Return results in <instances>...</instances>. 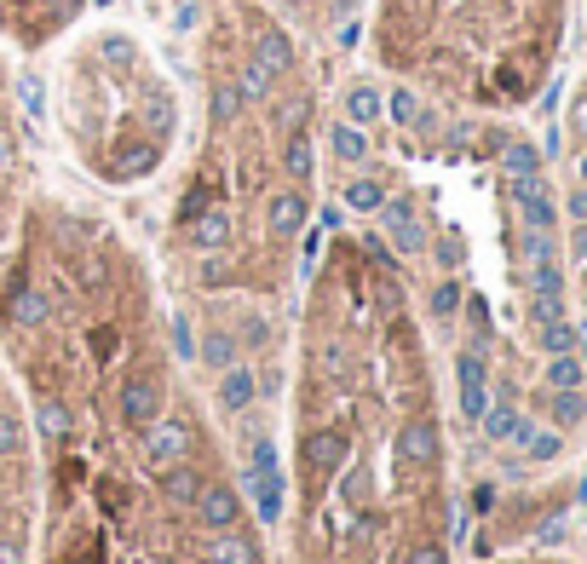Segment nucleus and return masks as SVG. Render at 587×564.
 <instances>
[{
	"mask_svg": "<svg viewBox=\"0 0 587 564\" xmlns=\"http://www.w3.org/2000/svg\"><path fill=\"white\" fill-rule=\"evenodd\" d=\"M432 311H455V288H449V282L432 294Z\"/></svg>",
	"mask_w": 587,
	"mask_h": 564,
	"instance_id": "obj_28",
	"label": "nucleus"
},
{
	"mask_svg": "<svg viewBox=\"0 0 587 564\" xmlns=\"http://www.w3.org/2000/svg\"><path fill=\"white\" fill-rule=\"evenodd\" d=\"M0 564H24V541H0Z\"/></svg>",
	"mask_w": 587,
	"mask_h": 564,
	"instance_id": "obj_26",
	"label": "nucleus"
},
{
	"mask_svg": "<svg viewBox=\"0 0 587 564\" xmlns=\"http://www.w3.org/2000/svg\"><path fill=\"white\" fill-rule=\"evenodd\" d=\"M41 432H47L52 444H58V438H64V432H70V415H64V409H58V403H41Z\"/></svg>",
	"mask_w": 587,
	"mask_h": 564,
	"instance_id": "obj_20",
	"label": "nucleus"
},
{
	"mask_svg": "<svg viewBox=\"0 0 587 564\" xmlns=\"http://www.w3.org/2000/svg\"><path fill=\"white\" fill-rule=\"evenodd\" d=\"M334 156L340 162H363V133L357 127H334Z\"/></svg>",
	"mask_w": 587,
	"mask_h": 564,
	"instance_id": "obj_17",
	"label": "nucleus"
},
{
	"mask_svg": "<svg viewBox=\"0 0 587 564\" xmlns=\"http://www.w3.org/2000/svg\"><path fill=\"white\" fill-rule=\"evenodd\" d=\"M162 478H167V495H173V501H190V507H196V495H202V478H196L185 461H179L173 472H162Z\"/></svg>",
	"mask_w": 587,
	"mask_h": 564,
	"instance_id": "obj_15",
	"label": "nucleus"
},
{
	"mask_svg": "<svg viewBox=\"0 0 587 564\" xmlns=\"http://www.w3.org/2000/svg\"><path fill=\"white\" fill-rule=\"evenodd\" d=\"M185 449H190V426L185 421H162V415H156V421L144 426V467L156 472V478L179 467Z\"/></svg>",
	"mask_w": 587,
	"mask_h": 564,
	"instance_id": "obj_3",
	"label": "nucleus"
},
{
	"mask_svg": "<svg viewBox=\"0 0 587 564\" xmlns=\"http://www.w3.org/2000/svg\"><path fill=\"white\" fill-rule=\"evenodd\" d=\"M156 415H162V386H156L150 375H133L127 386H121V421L144 432Z\"/></svg>",
	"mask_w": 587,
	"mask_h": 564,
	"instance_id": "obj_6",
	"label": "nucleus"
},
{
	"mask_svg": "<svg viewBox=\"0 0 587 564\" xmlns=\"http://www.w3.org/2000/svg\"><path fill=\"white\" fill-rule=\"evenodd\" d=\"M196 518H202L208 530H231L236 518H242V501H236L231 484H202V495H196Z\"/></svg>",
	"mask_w": 587,
	"mask_h": 564,
	"instance_id": "obj_7",
	"label": "nucleus"
},
{
	"mask_svg": "<svg viewBox=\"0 0 587 564\" xmlns=\"http://www.w3.org/2000/svg\"><path fill=\"white\" fill-rule=\"evenodd\" d=\"M248 490H254V507L259 518L271 524V518H282V484H277V472H254L248 467Z\"/></svg>",
	"mask_w": 587,
	"mask_h": 564,
	"instance_id": "obj_12",
	"label": "nucleus"
},
{
	"mask_svg": "<svg viewBox=\"0 0 587 564\" xmlns=\"http://www.w3.org/2000/svg\"><path fill=\"white\" fill-rule=\"evenodd\" d=\"M553 386H576V363H553Z\"/></svg>",
	"mask_w": 587,
	"mask_h": 564,
	"instance_id": "obj_27",
	"label": "nucleus"
},
{
	"mask_svg": "<svg viewBox=\"0 0 587 564\" xmlns=\"http://www.w3.org/2000/svg\"><path fill=\"white\" fill-rule=\"evenodd\" d=\"M47 311H52V300L41 294V288H18V294L6 300V317H12L18 329H41V323H47Z\"/></svg>",
	"mask_w": 587,
	"mask_h": 564,
	"instance_id": "obj_11",
	"label": "nucleus"
},
{
	"mask_svg": "<svg viewBox=\"0 0 587 564\" xmlns=\"http://www.w3.org/2000/svg\"><path fill=\"white\" fill-rule=\"evenodd\" d=\"M386 231H392V242H398V248H409V254L426 242L421 225H415V213H409V202H392V208H386Z\"/></svg>",
	"mask_w": 587,
	"mask_h": 564,
	"instance_id": "obj_13",
	"label": "nucleus"
},
{
	"mask_svg": "<svg viewBox=\"0 0 587 564\" xmlns=\"http://www.w3.org/2000/svg\"><path fill=\"white\" fill-rule=\"evenodd\" d=\"M346 110H352V121H363V127H369V121L380 116V98L369 93V87H357V93L346 98Z\"/></svg>",
	"mask_w": 587,
	"mask_h": 564,
	"instance_id": "obj_18",
	"label": "nucleus"
},
{
	"mask_svg": "<svg viewBox=\"0 0 587 564\" xmlns=\"http://www.w3.org/2000/svg\"><path fill=\"white\" fill-rule=\"evenodd\" d=\"M484 421H490V438H518V415L513 409H495V415L484 409Z\"/></svg>",
	"mask_w": 587,
	"mask_h": 564,
	"instance_id": "obj_21",
	"label": "nucleus"
},
{
	"mask_svg": "<svg viewBox=\"0 0 587 564\" xmlns=\"http://www.w3.org/2000/svg\"><path fill=\"white\" fill-rule=\"evenodd\" d=\"M398 449H403V461H415V467H432V461H438V426L426 421V415H415V421L398 432Z\"/></svg>",
	"mask_w": 587,
	"mask_h": 564,
	"instance_id": "obj_9",
	"label": "nucleus"
},
{
	"mask_svg": "<svg viewBox=\"0 0 587 564\" xmlns=\"http://www.w3.org/2000/svg\"><path fill=\"white\" fill-rule=\"evenodd\" d=\"M219 398H225V409H248V403H254V375H248L242 363H231L225 380H219Z\"/></svg>",
	"mask_w": 587,
	"mask_h": 564,
	"instance_id": "obj_14",
	"label": "nucleus"
},
{
	"mask_svg": "<svg viewBox=\"0 0 587 564\" xmlns=\"http://www.w3.org/2000/svg\"><path fill=\"white\" fill-rule=\"evenodd\" d=\"M208 559L213 564H259V547H254V536H242V530H213V541H208Z\"/></svg>",
	"mask_w": 587,
	"mask_h": 564,
	"instance_id": "obj_10",
	"label": "nucleus"
},
{
	"mask_svg": "<svg viewBox=\"0 0 587 564\" xmlns=\"http://www.w3.org/2000/svg\"><path fill=\"white\" fill-rule=\"evenodd\" d=\"M24 444V426L12 421V415H0V455H6V449H18Z\"/></svg>",
	"mask_w": 587,
	"mask_h": 564,
	"instance_id": "obj_24",
	"label": "nucleus"
},
{
	"mask_svg": "<svg viewBox=\"0 0 587 564\" xmlns=\"http://www.w3.org/2000/svg\"><path fill=\"white\" fill-rule=\"evenodd\" d=\"M570 0H380V58L432 93L518 110L547 87Z\"/></svg>",
	"mask_w": 587,
	"mask_h": 564,
	"instance_id": "obj_1",
	"label": "nucleus"
},
{
	"mask_svg": "<svg viewBox=\"0 0 587 564\" xmlns=\"http://www.w3.org/2000/svg\"><path fill=\"white\" fill-rule=\"evenodd\" d=\"M185 242L190 248H202V254H219V248L231 242V208H225V202H208L202 213H190L185 219Z\"/></svg>",
	"mask_w": 587,
	"mask_h": 564,
	"instance_id": "obj_5",
	"label": "nucleus"
},
{
	"mask_svg": "<svg viewBox=\"0 0 587 564\" xmlns=\"http://www.w3.org/2000/svg\"><path fill=\"white\" fill-rule=\"evenodd\" d=\"M380 202H386V196H380V185H375V179H352V185H346V208H357V213H375Z\"/></svg>",
	"mask_w": 587,
	"mask_h": 564,
	"instance_id": "obj_16",
	"label": "nucleus"
},
{
	"mask_svg": "<svg viewBox=\"0 0 587 564\" xmlns=\"http://www.w3.org/2000/svg\"><path fill=\"white\" fill-rule=\"evenodd\" d=\"M254 472H277V455H271V444H254Z\"/></svg>",
	"mask_w": 587,
	"mask_h": 564,
	"instance_id": "obj_25",
	"label": "nucleus"
},
{
	"mask_svg": "<svg viewBox=\"0 0 587 564\" xmlns=\"http://www.w3.org/2000/svg\"><path fill=\"white\" fill-rule=\"evenodd\" d=\"M403 564H444V547H438V541H415Z\"/></svg>",
	"mask_w": 587,
	"mask_h": 564,
	"instance_id": "obj_23",
	"label": "nucleus"
},
{
	"mask_svg": "<svg viewBox=\"0 0 587 564\" xmlns=\"http://www.w3.org/2000/svg\"><path fill=\"white\" fill-rule=\"evenodd\" d=\"M306 190L300 185H277L271 196H265V231L277 236V242H294V236H306Z\"/></svg>",
	"mask_w": 587,
	"mask_h": 564,
	"instance_id": "obj_4",
	"label": "nucleus"
},
{
	"mask_svg": "<svg viewBox=\"0 0 587 564\" xmlns=\"http://www.w3.org/2000/svg\"><path fill=\"white\" fill-rule=\"evenodd\" d=\"M173 346H179V357H196V329H190V317H185V311L173 317Z\"/></svg>",
	"mask_w": 587,
	"mask_h": 564,
	"instance_id": "obj_22",
	"label": "nucleus"
},
{
	"mask_svg": "<svg viewBox=\"0 0 587 564\" xmlns=\"http://www.w3.org/2000/svg\"><path fill=\"white\" fill-rule=\"evenodd\" d=\"M202 357H208V363H219V369H231V363H236V346L225 340V334H208V340H202Z\"/></svg>",
	"mask_w": 587,
	"mask_h": 564,
	"instance_id": "obj_19",
	"label": "nucleus"
},
{
	"mask_svg": "<svg viewBox=\"0 0 587 564\" xmlns=\"http://www.w3.org/2000/svg\"><path fill=\"white\" fill-rule=\"evenodd\" d=\"M334 467H346V432H311V438H306V472H311V484H323Z\"/></svg>",
	"mask_w": 587,
	"mask_h": 564,
	"instance_id": "obj_8",
	"label": "nucleus"
},
{
	"mask_svg": "<svg viewBox=\"0 0 587 564\" xmlns=\"http://www.w3.org/2000/svg\"><path fill=\"white\" fill-rule=\"evenodd\" d=\"M81 0H0V24L12 29L18 41H47L75 18Z\"/></svg>",
	"mask_w": 587,
	"mask_h": 564,
	"instance_id": "obj_2",
	"label": "nucleus"
}]
</instances>
